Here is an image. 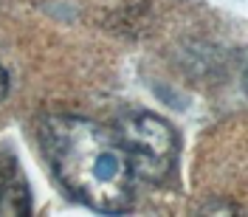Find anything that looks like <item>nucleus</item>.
<instances>
[{
    "label": "nucleus",
    "instance_id": "obj_1",
    "mask_svg": "<svg viewBox=\"0 0 248 217\" xmlns=\"http://www.w3.org/2000/svg\"><path fill=\"white\" fill-rule=\"evenodd\" d=\"M40 141L57 181L93 212L119 215L133 201L136 175L116 133L82 116H48Z\"/></svg>",
    "mask_w": 248,
    "mask_h": 217
},
{
    "label": "nucleus",
    "instance_id": "obj_4",
    "mask_svg": "<svg viewBox=\"0 0 248 217\" xmlns=\"http://www.w3.org/2000/svg\"><path fill=\"white\" fill-rule=\"evenodd\" d=\"M6 93H9V74H6V68L0 65V102L6 99Z\"/></svg>",
    "mask_w": 248,
    "mask_h": 217
},
{
    "label": "nucleus",
    "instance_id": "obj_2",
    "mask_svg": "<svg viewBox=\"0 0 248 217\" xmlns=\"http://www.w3.org/2000/svg\"><path fill=\"white\" fill-rule=\"evenodd\" d=\"M116 139L136 178L161 184L178 161V133L172 124L150 110H127L116 122Z\"/></svg>",
    "mask_w": 248,
    "mask_h": 217
},
{
    "label": "nucleus",
    "instance_id": "obj_3",
    "mask_svg": "<svg viewBox=\"0 0 248 217\" xmlns=\"http://www.w3.org/2000/svg\"><path fill=\"white\" fill-rule=\"evenodd\" d=\"M31 215V189L12 153H0V217Z\"/></svg>",
    "mask_w": 248,
    "mask_h": 217
}]
</instances>
